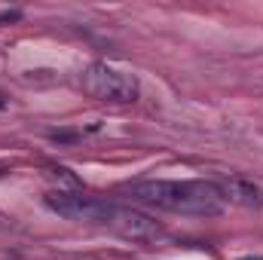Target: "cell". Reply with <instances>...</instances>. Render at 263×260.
<instances>
[{
    "instance_id": "cell-6",
    "label": "cell",
    "mask_w": 263,
    "mask_h": 260,
    "mask_svg": "<svg viewBox=\"0 0 263 260\" xmlns=\"http://www.w3.org/2000/svg\"><path fill=\"white\" fill-rule=\"evenodd\" d=\"M242 260H263V257H242Z\"/></svg>"
},
{
    "instance_id": "cell-3",
    "label": "cell",
    "mask_w": 263,
    "mask_h": 260,
    "mask_svg": "<svg viewBox=\"0 0 263 260\" xmlns=\"http://www.w3.org/2000/svg\"><path fill=\"white\" fill-rule=\"evenodd\" d=\"M83 89L98 98V101H110V104H129L138 98L141 86H138V77L129 70H117V67L104 65V62H95L83 70Z\"/></svg>"
},
{
    "instance_id": "cell-1",
    "label": "cell",
    "mask_w": 263,
    "mask_h": 260,
    "mask_svg": "<svg viewBox=\"0 0 263 260\" xmlns=\"http://www.w3.org/2000/svg\"><path fill=\"white\" fill-rule=\"evenodd\" d=\"M46 208L67 217V220H77V224L110 227V230H117L120 236H129V239H153V236L162 233V227L150 214H144V211H138L132 205H117V202H107V199H95V196L55 190V193L46 196Z\"/></svg>"
},
{
    "instance_id": "cell-4",
    "label": "cell",
    "mask_w": 263,
    "mask_h": 260,
    "mask_svg": "<svg viewBox=\"0 0 263 260\" xmlns=\"http://www.w3.org/2000/svg\"><path fill=\"white\" fill-rule=\"evenodd\" d=\"M211 184L220 196V202H230L239 208H263V187L248 178H220Z\"/></svg>"
},
{
    "instance_id": "cell-2",
    "label": "cell",
    "mask_w": 263,
    "mask_h": 260,
    "mask_svg": "<svg viewBox=\"0 0 263 260\" xmlns=\"http://www.w3.org/2000/svg\"><path fill=\"white\" fill-rule=\"evenodd\" d=\"M126 196L132 202L190 217H217L223 211L211 181H141L126 187Z\"/></svg>"
},
{
    "instance_id": "cell-7",
    "label": "cell",
    "mask_w": 263,
    "mask_h": 260,
    "mask_svg": "<svg viewBox=\"0 0 263 260\" xmlns=\"http://www.w3.org/2000/svg\"><path fill=\"white\" fill-rule=\"evenodd\" d=\"M0 107H3V98H0Z\"/></svg>"
},
{
    "instance_id": "cell-5",
    "label": "cell",
    "mask_w": 263,
    "mask_h": 260,
    "mask_svg": "<svg viewBox=\"0 0 263 260\" xmlns=\"http://www.w3.org/2000/svg\"><path fill=\"white\" fill-rule=\"evenodd\" d=\"M49 138H55V141H73L77 135L73 132H49Z\"/></svg>"
}]
</instances>
